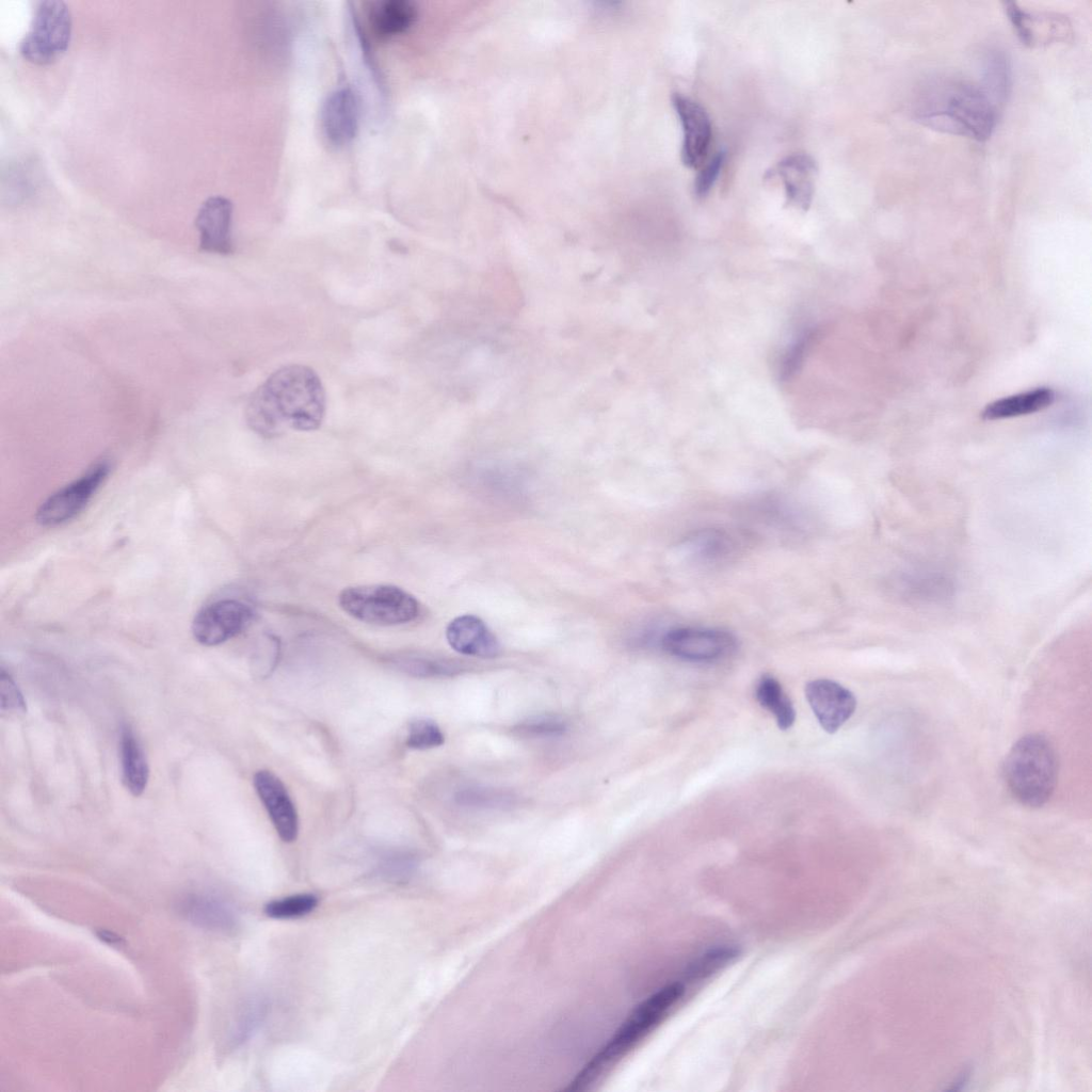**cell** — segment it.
I'll list each match as a JSON object with an SVG mask.
<instances>
[{
    "label": "cell",
    "instance_id": "9a60e30c",
    "mask_svg": "<svg viewBox=\"0 0 1092 1092\" xmlns=\"http://www.w3.org/2000/svg\"><path fill=\"white\" fill-rule=\"evenodd\" d=\"M446 638L449 645L463 655L492 658L500 652L495 635L481 619L471 614L453 619L446 628Z\"/></svg>",
    "mask_w": 1092,
    "mask_h": 1092
},
{
    "label": "cell",
    "instance_id": "603a6c76",
    "mask_svg": "<svg viewBox=\"0 0 1092 1092\" xmlns=\"http://www.w3.org/2000/svg\"><path fill=\"white\" fill-rule=\"evenodd\" d=\"M687 548L696 558L704 561L721 559L730 551L728 536L719 530H703L689 539Z\"/></svg>",
    "mask_w": 1092,
    "mask_h": 1092
},
{
    "label": "cell",
    "instance_id": "9c48e42d",
    "mask_svg": "<svg viewBox=\"0 0 1092 1092\" xmlns=\"http://www.w3.org/2000/svg\"><path fill=\"white\" fill-rule=\"evenodd\" d=\"M670 655L688 661L707 662L728 656L737 646L728 631L714 628L680 627L668 631L662 640Z\"/></svg>",
    "mask_w": 1092,
    "mask_h": 1092
},
{
    "label": "cell",
    "instance_id": "8992f818",
    "mask_svg": "<svg viewBox=\"0 0 1092 1092\" xmlns=\"http://www.w3.org/2000/svg\"><path fill=\"white\" fill-rule=\"evenodd\" d=\"M71 15L65 2L39 1L29 31L19 43L21 57L34 64L45 65L63 54L70 42Z\"/></svg>",
    "mask_w": 1092,
    "mask_h": 1092
},
{
    "label": "cell",
    "instance_id": "f1b7e54d",
    "mask_svg": "<svg viewBox=\"0 0 1092 1092\" xmlns=\"http://www.w3.org/2000/svg\"><path fill=\"white\" fill-rule=\"evenodd\" d=\"M723 163L724 152L719 151L700 171L694 182V193L698 197H704L710 192L719 177Z\"/></svg>",
    "mask_w": 1092,
    "mask_h": 1092
},
{
    "label": "cell",
    "instance_id": "ac0fdd59",
    "mask_svg": "<svg viewBox=\"0 0 1092 1092\" xmlns=\"http://www.w3.org/2000/svg\"><path fill=\"white\" fill-rule=\"evenodd\" d=\"M1055 398L1051 388L1039 387L991 402L983 408L981 416L985 420H997L1029 415L1047 408Z\"/></svg>",
    "mask_w": 1092,
    "mask_h": 1092
},
{
    "label": "cell",
    "instance_id": "7c38bea8",
    "mask_svg": "<svg viewBox=\"0 0 1092 1092\" xmlns=\"http://www.w3.org/2000/svg\"><path fill=\"white\" fill-rule=\"evenodd\" d=\"M253 784L279 838L294 841L299 833L298 813L284 783L271 771L259 770Z\"/></svg>",
    "mask_w": 1092,
    "mask_h": 1092
},
{
    "label": "cell",
    "instance_id": "1f68e13d",
    "mask_svg": "<svg viewBox=\"0 0 1092 1092\" xmlns=\"http://www.w3.org/2000/svg\"><path fill=\"white\" fill-rule=\"evenodd\" d=\"M96 935L99 937V940L110 945H121L123 943L122 937L107 930H98L96 932Z\"/></svg>",
    "mask_w": 1092,
    "mask_h": 1092
},
{
    "label": "cell",
    "instance_id": "ffe728a7",
    "mask_svg": "<svg viewBox=\"0 0 1092 1092\" xmlns=\"http://www.w3.org/2000/svg\"><path fill=\"white\" fill-rule=\"evenodd\" d=\"M119 745L123 782L126 788L138 797L146 788L148 766L144 752L129 726L123 727Z\"/></svg>",
    "mask_w": 1092,
    "mask_h": 1092
},
{
    "label": "cell",
    "instance_id": "5b68a950",
    "mask_svg": "<svg viewBox=\"0 0 1092 1092\" xmlns=\"http://www.w3.org/2000/svg\"><path fill=\"white\" fill-rule=\"evenodd\" d=\"M338 603L350 616L382 626L408 623L419 613L417 599L396 585L348 587L340 592Z\"/></svg>",
    "mask_w": 1092,
    "mask_h": 1092
},
{
    "label": "cell",
    "instance_id": "f546056e",
    "mask_svg": "<svg viewBox=\"0 0 1092 1092\" xmlns=\"http://www.w3.org/2000/svg\"><path fill=\"white\" fill-rule=\"evenodd\" d=\"M520 730L534 736H557L566 729L565 722L553 716H542L525 721Z\"/></svg>",
    "mask_w": 1092,
    "mask_h": 1092
},
{
    "label": "cell",
    "instance_id": "83f0119b",
    "mask_svg": "<svg viewBox=\"0 0 1092 1092\" xmlns=\"http://www.w3.org/2000/svg\"><path fill=\"white\" fill-rule=\"evenodd\" d=\"M0 698L1 710L12 712H25L26 704L15 681L4 669L0 674Z\"/></svg>",
    "mask_w": 1092,
    "mask_h": 1092
},
{
    "label": "cell",
    "instance_id": "7a4b0ae2",
    "mask_svg": "<svg viewBox=\"0 0 1092 1092\" xmlns=\"http://www.w3.org/2000/svg\"><path fill=\"white\" fill-rule=\"evenodd\" d=\"M913 106L914 117L922 125L979 142L991 138L999 110L980 84L956 77L929 79Z\"/></svg>",
    "mask_w": 1092,
    "mask_h": 1092
},
{
    "label": "cell",
    "instance_id": "3957f363",
    "mask_svg": "<svg viewBox=\"0 0 1092 1092\" xmlns=\"http://www.w3.org/2000/svg\"><path fill=\"white\" fill-rule=\"evenodd\" d=\"M1058 756L1053 742L1042 734L1019 738L1007 754L1003 776L1008 789L1021 804L1038 808L1051 798L1058 781Z\"/></svg>",
    "mask_w": 1092,
    "mask_h": 1092
},
{
    "label": "cell",
    "instance_id": "5bb4252c",
    "mask_svg": "<svg viewBox=\"0 0 1092 1092\" xmlns=\"http://www.w3.org/2000/svg\"><path fill=\"white\" fill-rule=\"evenodd\" d=\"M232 203L221 195L208 197L198 209L195 226L199 232V248L221 255L234 251L231 238Z\"/></svg>",
    "mask_w": 1092,
    "mask_h": 1092
},
{
    "label": "cell",
    "instance_id": "cb8c5ba5",
    "mask_svg": "<svg viewBox=\"0 0 1092 1092\" xmlns=\"http://www.w3.org/2000/svg\"><path fill=\"white\" fill-rule=\"evenodd\" d=\"M318 903L314 894H298L268 902L264 913L276 919L296 918L311 913Z\"/></svg>",
    "mask_w": 1092,
    "mask_h": 1092
},
{
    "label": "cell",
    "instance_id": "44dd1931",
    "mask_svg": "<svg viewBox=\"0 0 1092 1092\" xmlns=\"http://www.w3.org/2000/svg\"><path fill=\"white\" fill-rule=\"evenodd\" d=\"M755 697L758 704L774 717L780 729L787 730L793 725L794 707L775 677L762 675L756 684Z\"/></svg>",
    "mask_w": 1092,
    "mask_h": 1092
},
{
    "label": "cell",
    "instance_id": "30bf717a",
    "mask_svg": "<svg viewBox=\"0 0 1092 1092\" xmlns=\"http://www.w3.org/2000/svg\"><path fill=\"white\" fill-rule=\"evenodd\" d=\"M806 700L820 726L829 734L836 733L854 713L856 698L840 684L819 678L805 686Z\"/></svg>",
    "mask_w": 1092,
    "mask_h": 1092
},
{
    "label": "cell",
    "instance_id": "277c9868",
    "mask_svg": "<svg viewBox=\"0 0 1092 1092\" xmlns=\"http://www.w3.org/2000/svg\"><path fill=\"white\" fill-rule=\"evenodd\" d=\"M684 992V984L674 982L643 1000L567 1089L581 1090L598 1079L662 1021Z\"/></svg>",
    "mask_w": 1092,
    "mask_h": 1092
},
{
    "label": "cell",
    "instance_id": "52a82bcc",
    "mask_svg": "<svg viewBox=\"0 0 1092 1092\" xmlns=\"http://www.w3.org/2000/svg\"><path fill=\"white\" fill-rule=\"evenodd\" d=\"M109 471V464L98 463L82 477L50 495L38 508L36 521L44 527H55L75 518L107 479Z\"/></svg>",
    "mask_w": 1092,
    "mask_h": 1092
},
{
    "label": "cell",
    "instance_id": "7402d4cb",
    "mask_svg": "<svg viewBox=\"0 0 1092 1092\" xmlns=\"http://www.w3.org/2000/svg\"><path fill=\"white\" fill-rule=\"evenodd\" d=\"M980 85L1000 107L1007 100L1011 87V66L1000 50H990L983 60Z\"/></svg>",
    "mask_w": 1092,
    "mask_h": 1092
},
{
    "label": "cell",
    "instance_id": "e0dca14e",
    "mask_svg": "<svg viewBox=\"0 0 1092 1092\" xmlns=\"http://www.w3.org/2000/svg\"><path fill=\"white\" fill-rule=\"evenodd\" d=\"M418 10L411 0H378L369 6V23L375 35L389 39L406 32L416 21Z\"/></svg>",
    "mask_w": 1092,
    "mask_h": 1092
},
{
    "label": "cell",
    "instance_id": "6da1fadb",
    "mask_svg": "<svg viewBox=\"0 0 1092 1092\" xmlns=\"http://www.w3.org/2000/svg\"><path fill=\"white\" fill-rule=\"evenodd\" d=\"M326 396L317 372L291 364L275 370L248 398L247 425L258 435L272 438L287 431H315L323 422Z\"/></svg>",
    "mask_w": 1092,
    "mask_h": 1092
},
{
    "label": "cell",
    "instance_id": "8fae6325",
    "mask_svg": "<svg viewBox=\"0 0 1092 1092\" xmlns=\"http://www.w3.org/2000/svg\"><path fill=\"white\" fill-rule=\"evenodd\" d=\"M672 105L682 129L681 161L687 167H698L711 140L709 115L698 102L679 93L672 95Z\"/></svg>",
    "mask_w": 1092,
    "mask_h": 1092
},
{
    "label": "cell",
    "instance_id": "2e32d148",
    "mask_svg": "<svg viewBox=\"0 0 1092 1092\" xmlns=\"http://www.w3.org/2000/svg\"><path fill=\"white\" fill-rule=\"evenodd\" d=\"M816 172L817 166L812 157L794 154L780 161L768 175L777 176L782 180L790 205L807 210L814 196Z\"/></svg>",
    "mask_w": 1092,
    "mask_h": 1092
},
{
    "label": "cell",
    "instance_id": "4316f807",
    "mask_svg": "<svg viewBox=\"0 0 1092 1092\" xmlns=\"http://www.w3.org/2000/svg\"><path fill=\"white\" fill-rule=\"evenodd\" d=\"M738 950L734 947H721L712 949L709 952L701 957L694 964L688 969V976L691 979H700L706 977L713 971L718 970L721 966L730 962L732 959L737 957Z\"/></svg>",
    "mask_w": 1092,
    "mask_h": 1092
},
{
    "label": "cell",
    "instance_id": "484cf974",
    "mask_svg": "<svg viewBox=\"0 0 1092 1092\" xmlns=\"http://www.w3.org/2000/svg\"><path fill=\"white\" fill-rule=\"evenodd\" d=\"M445 736L436 722L418 719L410 723L405 744L414 750H427L440 746Z\"/></svg>",
    "mask_w": 1092,
    "mask_h": 1092
},
{
    "label": "cell",
    "instance_id": "d6986e66",
    "mask_svg": "<svg viewBox=\"0 0 1092 1092\" xmlns=\"http://www.w3.org/2000/svg\"><path fill=\"white\" fill-rule=\"evenodd\" d=\"M180 906L188 919L204 928L228 931L237 922L229 905L210 895H190L182 900Z\"/></svg>",
    "mask_w": 1092,
    "mask_h": 1092
},
{
    "label": "cell",
    "instance_id": "d4e9b609",
    "mask_svg": "<svg viewBox=\"0 0 1092 1092\" xmlns=\"http://www.w3.org/2000/svg\"><path fill=\"white\" fill-rule=\"evenodd\" d=\"M815 337L816 330L806 327L788 347L780 363L778 374L781 381H789L801 369L805 354Z\"/></svg>",
    "mask_w": 1092,
    "mask_h": 1092
},
{
    "label": "cell",
    "instance_id": "4dcf8cb0",
    "mask_svg": "<svg viewBox=\"0 0 1092 1092\" xmlns=\"http://www.w3.org/2000/svg\"><path fill=\"white\" fill-rule=\"evenodd\" d=\"M405 669L419 676L450 675L459 670L455 664L450 662L425 659L405 661Z\"/></svg>",
    "mask_w": 1092,
    "mask_h": 1092
},
{
    "label": "cell",
    "instance_id": "4fadbf2b",
    "mask_svg": "<svg viewBox=\"0 0 1092 1092\" xmlns=\"http://www.w3.org/2000/svg\"><path fill=\"white\" fill-rule=\"evenodd\" d=\"M360 105L356 93L348 86L330 93L321 107L320 122L327 141L335 146H344L356 136Z\"/></svg>",
    "mask_w": 1092,
    "mask_h": 1092
},
{
    "label": "cell",
    "instance_id": "ba28073f",
    "mask_svg": "<svg viewBox=\"0 0 1092 1092\" xmlns=\"http://www.w3.org/2000/svg\"><path fill=\"white\" fill-rule=\"evenodd\" d=\"M253 616L254 612L248 605L232 598L219 599L195 614L192 635L202 645H219L242 632Z\"/></svg>",
    "mask_w": 1092,
    "mask_h": 1092
}]
</instances>
